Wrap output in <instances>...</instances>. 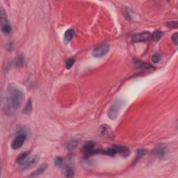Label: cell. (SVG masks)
Wrapping results in <instances>:
<instances>
[{"label": "cell", "instance_id": "1", "mask_svg": "<svg viewBox=\"0 0 178 178\" xmlns=\"http://www.w3.org/2000/svg\"><path fill=\"white\" fill-rule=\"evenodd\" d=\"M25 98L22 88L18 86L13 84H8L5 90V93L3 100V111L7 115L15 114L21 106Z\"/></svg>", "mask_w": 178, "mask_h": 178}, {"label": "cell", "instance_id": "2", "mask_svg": "<svg viewBox=\"0 0 178 178\" xmlns=\"http://www.w3.org/2000/svg\"><path fill=\"white\" fill-rule=\"evenodd\" d=\"M97 154H102V155L108 156H114L117 154H119L123 157H127L130 155V150L128 148L123 145H114L112 147L106 148V149H96L95 155Z\"/></svg>", "mask_w": 178, "mask_h": 178}, {"label": "cell", "instance_id": "3", "mask_svg": "<svg viewBox=\"0 0 178 178\" xmlns=\"http://www.w3.org/2000/svg\"><path fill=\"white\" fill-rule=\"evenodd\" d=\"M125 105L124 100L120 98H118L115 102L113 103V105L110 106L108 111V117L111 120H115L118 118L121 109L123 107V106Z\"/></svg>", "mask_w": 178, "mask_h": 178}, {"label": "cell", "instance_id": "4", "mask_svg": "<svg viewBox=\"0 0 178 178\" xmlns=\"http://www.w3.org/2000/svg\"><path fill=\"white\" fill-rule=\"evenodd\" d=\"M0 14H1L2 30L5 34H9L12 31V28L10 24L8 23L7 13L2 7H1V8H0Z\"/></svg>", "mask_w": 178, "mask_h": 178}, {"label": "cell", "instance_id": "5", "mask_svg": "<svg viewBox=\"0 0 178 178\" xmlns=\"http://www.w3.org/2000/svg\"><path fill=\"white\" fill-rule=\"evenodd\" d=\"M109 49V47L107 44H101L97 46L96 48L93 49L92 54L96 58H101L103 57L107 54Z\"/></svg>", "mask_w": 178, "mask_h": 178}, {"label": "cell", "instance_id": "6", "mask_svg": "<svg viewBox=\"0 0 178 178\" xmlns=\"http://www.w3.org/2000/svg\"><path fill=\"white\" fill-rule=\"evenodd\" d=\"M26 136L25 133H20L13 139L11 143V148L13 150H17L21 148L26 141Z\"/></svg>", "mask_w": 178, "mask_h": 178}, {"label": "cell", "instance_id": "7", "mask_svg": "<svg viewBox=\"0 0 178 178\" xmlns=\"http://www.w3.org/2000/svg\"><path fill=\"white\" fill-rule=\"evenodd\" d=\"M40 160V157L39 155H34L32 157H29V158L26 159V161L23 163L22 165H20L21 166L22 170H27V169H30L32 167L35 166L36 165L38 162Z\"/></svg>", "mask_w": 178, "mask_h": 178}, {"label": "cell", "instance_id": "8", "mask_svg": "<svg viewBox=\"0 0 178 178\" xmlns=\"http://www.w3.org/2000/svg\"><path fill=\"white\" fill-rule=\"evenodd\" d=\"M95 151H96V148L93 141L87 142L82 148V152L86 157L95 155Z\"/></svg>", "mask_w": 178, "mask_h": 178}, {"label": "cell", "instance_id": "9", "mask_svg": "<svg viewBox=\"0 0 178 178\" xmlns=\"http://www.w3.org/2000/svg\"><path fill=\"white\" fill-rule=\"evenodd\" d=\"M151 38V33L148 31L142 32V33L136 34L134 35H133L132 40L134 42H145L150 40Z\"/></svg>", "mask_w": 178, "mask_h": 178}, {"label": "cell", "instance_id": "10", "mask_svg": "<svg viewBox=\"0 0 178 178\" xmlns=\"http://www.w3.org/2000/svg\"><path fill=\"white\" fill-rule=\"evenodd\" d=\"M167 148L164 145H158L152 150V154L158 158H163L166 155Z\"/></svg>", "mask_w": 178, "mask_h": 178}, {"label": "cell", "instance_id": "11", "mask_svg": "<svg viewBox=\"0 0 178 178\" xmlns=\"http://www.w3.org/2000/svg\"><path fill=\"white\" fill-rule=\"evenodd\" d=\"M98 132L100 134L106 138H111L113 136V131L111 127L109 126L108 124H102L99 127Z\"/></svg>", "mask_w": 178, "mask_h": 178}, {"label": "cell", "instance_id": "12", "mask_svg": "<svg viewBox=\"0 0 178 178\" xmlns=\"http://www.w3.org/2000/svg\"><path fill=\"white\" fill-rule=\"evenodd\" d=\"M75 30L73 29H69L65 32L64 34V37H63V40H64V43L66 44L69 43L71 40H72L73 38L75 36Z\"/></svg>", "mask_w": 178, "mask_h": 178}, {"label": "cell", "instance_id": "13", "mask_svg": "<svg viewBox=\"0 0 178 178\" xmlns=\"http://www.w3.org/2000/svg\"><path fill=\"white\" fill-rule=\"evenodd\" d=\"M133 62L134 63L135 65H136L138 67L142 68V69L144 70H151L153 69V66H151L150 64L145 63V62L140 61V60H137V59H134Z\"/></svg>", "mask_w": 178, "mask_h": 178}, {"label": "cell", "instance_id": "14", "mask_svg": "<svg viewBox=\"0 0 178 178\" xmlns=\"http://www.w3.org/2000/svg\"><path fill=\"white\" fill-rule=\"evenodd\" d=\"M47 168V165L46 164H44L43 165H41L36 171H35L33 173L30 175V177H38L39 176H40V175L43 174L44 172L46 171Z\"/></svg>", "mask_w": 178, "mask_h": 178}, {"label": "cell", "instance_id": "15", "mask_svg": "<svg viewBox=\"0 0 178 178\" xmlns=\"http://www.w3.org/2000/svg\"><path fill=\"white\" fill-rule=\"evenodd\" d=\"M29 152H23L22 154H20V155L18 156L17 159V164L19 165H22L23 163H25L26 159H27L29 157Z\"/></svg>", "mask_w": 178, "mask_h": 178}, {"label": "cell", "instance_id": "16", "mask_svg": "<svg viewBox=\"0 0 178 178\" xmlns=\"http://www.w3.org/2000/svg\"><path fill=\"white\" fill-rule=\"evenodd\" d=\"M163 36V32L160 31H154L152 34H151V39L154 41H159Z\"/></svg>", "mask_w": 178, "mask_h": 178}, {"label": "cell", "instance_id": "17", "mask_svg": "<svg viewBox=\"0 0 178 178\" xmlns=\"http://www.w3.org/2000/svg\"><path fill=\"white\" fill-rule=\"evenodd\" d=\"M31 111H32V102H31V100H29L27 102V103H26L25 107L23 110V112H24V114L29 115L31 114Z\"/></svg>", "mask_w": 178, "mask_h": 178}, {"label": "cell", "instance_id": "18", "mask_svg": "<svg viewBox=\"0 0 178 178\" xmlns=\"http://www.w3.org/2000/svg\"><path fill=\"white\" fill-rule=\"evenodd\" d=\"M75 63V59H73V58L68 59L66 62V67L67 69H70V68L74 66Z\"/></svg>", "mask_w": 178, "mask_h": 178}, {"label": "cell", "instance_id": "19", "mask_svg": "<svg viewBox=\"0 0 178 178\" xmlns=\"http://www.w3.org/2000/svg\"><path fill=\"white\" fill-rule=\"evenodd\" d=\"M151 59H152V61L154 63H158L160 60H161V55L159 53H156V54L152 55Z\"/></svg>", "mask_w": 178, "mask_h": 178}, {"label": "cell", "instance_id": "20", "mask_svg": "<svg viewBox=\"0 0 178 178\" xmlns=\"http://www.w3.org/2000/svg\"><path fill=\"white\" fill-rule=\"evenodd\" d=\"M54 165L56 166L61 167L63 165V159L61 157H56L54 159Z\"/></svg>", "mask_w": 178, "mask_h": 178}, {"label": "cell", "instance_id": "21", "mask_svg": "<svg viewBox=\"0 0 178 178\" xmlns=\"http://www.w3.org/2000/svg\"><path fill=\"white\" fill-rule=\"evenodd\" d=\"M145 152H146V151L145 150L143 149H141V150H138L137 151V153H136V161H137V160L140 159L142 157H143Z\"/></svg>", "mask_w": 178, "mask_h": 178}, {"label": "cell", "instance_id": "22", "mask_svg": "<svg viewBox=\"0 0 178 178\" xmlns=\"http://www.w3.org/2000/svg\"><path fill=\"white\" fill-rule=\"evenodd\" d=\"M74 170L70 167H68V168H66V176L68 177H72L74 176Z\"/></svg>", "mask_w": 178, "mask_h": 178}, {"label": "cell", "instance_id": "23", "mask_svg": "<svg viewBox=\"0 0 178 178\" xmlns=\"http://www.w3.org/2000/svg\"><path fill=\"white\" fill-rule=\"evenodd\" d=\"M166 25L168 27H169L170 29H176L177 27V21H171V22H168Z\"/></svg>", "mask_w": 178, "mask_h": 178}, {"label": "cell", "instance_id": "24", "mask_svg": "<svg viewBox=\"0 0 178 178\" xmlns=\"http://www.w3.org/2000/svg\"><path fill=\"white\" fill-rule=\"evenodd\" d=\"M172 40L174 43L175 44H177V42H178V34L177 32H176L173 35H172Z\"/></svg>", "mask_w": 178, "mask_h": 178}]
</instances>
